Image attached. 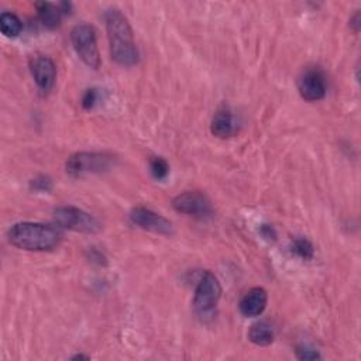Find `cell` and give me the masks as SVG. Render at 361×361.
<instances>
[{
	"label": "cell",
	"instance_id": "1",
	"mask_svg": "<svg viewBox=\"0 0 361 361\" xmlns=\"http://www.w3.org/2000/svg\"><path fill=\"white\" fill-rule=\"evenodd\" d=\"M105 24L113 61L122 67L137 66L140 61V52L126 16L118 9H109L105 13Z\"/></svg>",
	"mask_w": 361,
	"mask_h": 361
},
{
	"label": "cell",
	"instance_id": "2",
	"mask_svg": "<svg viewBox=\"0 0 361 361\" xmlns=\"http://www.w3.org/2000/svg\"><path fill=\"white\" fill-rule=\"evenodd\" d=\"M9 242L24 252H49L61 243V231L51 224L22 222L10 227Z\"/></svg>",
	"mask_w": 361,
	"mask_h": 361
},
{
	"label": "cell",
	"instance_id": "3",
	"mask_svg": "<svg viewBox=\"0 0 361 361\" xmlns=\"http://www.w3.org/2000/svg\"><path fill=\"white\" fill-rule=\"evenodd\" d=\"M71 43L81 58V61L92 68L99 70L100 67V52L98 48L96 31L89 24H78L71 31Z\"/></svg>",
	"mask_w": 361,
	"mask_h": 361
},
{
	"label": "cell",
	"instance_id": "4",
	"mask_svg": "<svg viewBox=\"0 0 361 361\" xmlns=\"http://www.w3.org/2000/svg\"><path fill=\"white\" fill-rule=\"evenodd\" d=\"M54 220L59 227H64L77 233L96 234L102 230V224L95 216L75 206H61L55 209Z\"/></svg>",
	"mask_w": 361,
	"mask_h": 361
},
{
	"label": "cell",
	"instance_id": "5",
	"mask_svg": "<svg viewBox=\"0 0 361 361\" xmlns=\"http://www.w3.org/2000/svg\"><path fill=\"white\" fill-rule=\"evenodd\" d=\"M114 157L105 153H77L72 154L66 164L67 174L79 178L86 174H100L113 165Z\"/></svg>",
	"mask_w": 361,
	"mask_h": 361
},
{
	"label": "cell",
	"instance_id": "6",
	"mask_svg": "<svg viewBox=\"0 0 361 361\" xmlns=\"http://www.w3.org/2000/svg\"><path fill=\"white\" fill-rule=\"evenodd\" d=\"M222 298V285L217 277L206 271L198 282L194 296V308L199 315H208L215 311Z\"/></svg>",
	"mask_w": 361,
	"mask_h": 361
},
{
	"label": "cell",
	"instance_id": "7",
	"mask_svg": "<svg viewBox=\"0 0 361 361\" xmlns=\"http://www.w3.org/2000/svg\"><path fill=\"white\" fill-rule=\"evenodd\" d=\"M172 206L176 212L192 216L195 219H208L213 215V208L209 198L197 191L178 195L172 201Z\"/></svg>",
	"mask_w": 361,
	"mask_h": 361
},
{
	"label": "cell",
	"instance_id": "8",
	"mask_svg": "<svg viewBox=\"0 0 361 361\" xmlns=\"http://www.w3.org/2000/svg\"><path fill=\"white\" fill-rule=\"evenodd\" d=\"M129 217L133 224L143 230L162 236H171L174 233V224L167 217L151 209L137 206L130 212Z\"/></svg>",
	"mask_w": 361,
	"mask_h": 361
},
{
	"label": "cell",
	"instance_id": "9",
	"mask_svg": "<svg viewBox=\"0 0 361 361\" xmlns=\"http://www.w3.org/2000/svg\"><path fill=\"white\" fill-rule=\"evenodd\" d=\"M298 91L307 102H318L326 96V81L321 70H308L298 81Z\"/></svg>",
	"mask_w": 361,
	"mask_h": 361
},
{
	"label": "cell",
	"instance_id": "10",
	"mask_svg": "<svg viewBox=\"0 0 361 361\" xmlns=\"http://www.w3.org/2000/svg\"><path fill=\"white\" fill-rule=\"evenodd\" d=\"M30 71L40 91L48 93L52 89L56 78V67L52 59L44 55L33 58L30 63Z\"/></svg>",
	"mask_w": 361,
	"mask_h": 361
},
{
	"label": "cell",
	"instance_id": "11",
	"mask_svg": "<svg viewBox=\"0 0 361 361\" xmlns=\"http://www.w3.org/2000/svg\"><path fill=\"white\" fill-rule=\"evenodd\" d=\"M268 304V293L264 288L256 286L247 291L243 298L240 299L238 309L245 318H257L260 316Z\"/></svg>",
	"mask_w": 361,
	"mask_h": 361
},
{
	"label": "cell",
	"instance_id": "12",
	"mask_svg": "<svg viewBox=\"0 0 361 361\" xmlns=\"http://www.w3.org/2000/svg\"><path fill=\"white\" fill-rule=\"evenodd\" d=\"M236 130H237V126L231 110L226 106L220 107L212 118V123H210L212 135L217 139H229L236 133Z\"/></svg>",
	"mask_w": 361,
	"mask_h": 361
},
{
	"label": "cell",
	"instance_id": "13",
	"mask_svg": "<svg viewBox=\"0 0 361 361\" xmlns=\"http://www.w3.org/2000/svg\"><path fill=\"white\" fill-rule=\"evenodd\" d=\"M36 9H37L38 20L41 22V24L45 29L54 30L61 24L64 13H63L61 8H59V3L55 5V3H49V2H38V3H36Z\"/></svg>",
	"mask_w": 361,
	"mask_h": 361
},
{
	"label": "cell",
	"instance_id": "14",
	"mask_svg": "<svg viewBox=\"0 0 361 361\" xmlns=\"http://www.w3.org/2000/svg\"><path fill=\"white\" fill-rule=\"evenodd\" d=\"M247 336L253 344L260 346V347L270 346L275 337L271 325H268L267 322H257V323L252 325Z\"/></svg>",
	"mask_w": 361,
	"mask_h": 361
},
{
	"label": "cell",
	"instance_id": "15",
	"mask_svg": "<svg viewBox=\"0 0 361 361\" xmlns=\"http://www.w3.org/2000/svg\"><path fill=\"white\" fill-rule=\"evenodd\" d=\"M0 30H2L3 36L8 38H16L23 30L22 20L15 15L5 12L0 16Z\"/></svg>",
	"mask_w": 361,
	"mask_h": 361
},
{
	"label": "cell",
	"instance_id": "16",
	"mask_svg": "<svg viewBox=\"0 0 361 361\" xmlns=\"http://www.w3.org/2000/svg\"><path fill=\"white\" fill-rule=\"evenodd\" d=\"M291 252L296 257L302 259L305 261H311L315 256V249L314 245L305 237H296L292 240L291 243Z\"/></svg>",
	"mask_w": 361,
	"mask_h": 361
},
{
	"label": "cell",
	"instance_id": "17",
	"mask_svg": "<svg viewBox=\"0 0 361 361\" xmlns=\"http://www.w3.org/2000/svg\"><path fill=\"white\" fill-rule=\"evenodd\" d=\"M150 171L157 180H164L169 174V164L162 157H153L150 160Z\"/></svg>",
	"mask_w": 361,
	"mask_h": 361
},
{
	"label": "cell",
	"instance_id": "18",
	"mask_svg": "<svg viewBox=\"0 0 361 361\" xmlns=\"http://www.w3.org/2000/svg\"><path fill=\"white\" fill-rule=\"evenodd\" d=\"M30 190L37 194H49L52 191V179L48 175H38L30 180Z\"/></svg>",
	"mask_w": 361,
	"mask_h": 361
},
{
	"label": "cell",
	"instance_id": "19",
	"mask_svg": "<svg viewBox=\"0 0 361 361\" xmlns=\"http://www.w3.org/2000/svg\"><path fill=\"white\" fill-rule=\"evenodd\" d=\"M98 99H99V92H98V89L96 88H91V89H88L85 93H84V96H82V107L85 109V110H91V109H93L95 107V105H96V102H98Z\"/></svg>",
	"mask_w": 361,
	"mask_h": 361
},
{
	"label": "cell",
	"instance_id": "20",
	"mask_svg": "<svg viewBox=\"0 0 361 361\" xmlns=\"http://www.w3.org/2000/svg\"><path fill=\"white\" fill-rule=\"evenodd\" d=\"M296 357L299 360H321V354L314 350V348H308V347H298L296 348Z\"/></svg>",
	"mask_w": 361,
	"mask_h": 361
},
{
	"label": "cell",
	"instance_id": "21",
	"mask_svg": "<svg viewBox=\"0 0 361 361\" xmlns=\"http://www.w3.org/2000/svg\"><path fill=\"white\" fill-rule=\"evenodd\" d=\"M260 234L268 240V242H275L277 240V231L271 224H261L260 227Z\"/></svg>",
	"mask_w": 361,
	"mask_h": 361
},
{
	"label": "cell",
	"instance_id": "22",
	"mask_svg": "<svg viewBox=\"0 0 361 361\" xmlns=\"http://www.w3.org/2000/svg\"><path fill=\"white\" fill-rule=\"evenodd\" d=\"M89 259L92 260V261H95V263H98V264H106V257L99 252V250H96V249H92L91 252H89Z\"/></svg>",
	"mask_w": 361,
	"mask_h": 361
},
{
	"label": "cell",
	"instance_id": "23",
	"mask_svg": "<svg viewBox=\"0 0 361 361\" xmlns=\"http://www.w3.org/2000/svg\"><path fill=\"white\" fill-rule=\"evenodd\" d=\"M350 27H353V30L357 33L360 30V13H355L351 19H350Z\"/></svg>",
	"mask_w": 361,
	"mask_h": 361
},
{
	"label": "cell",
	"instance_id": "24",
	"mask_svg": "<svg viewBox=\"0 0 361 361\" xmlns=\"http://www.w3.org/2000/svg\"><path fill=\"white\" fill-rule=\"evenodd\" d=\"M72 360H89V355H84V354H75L72 357Z\"/></svg>",
	"mask_w": 361,
	"mask_h": 361
}]
</instances>
